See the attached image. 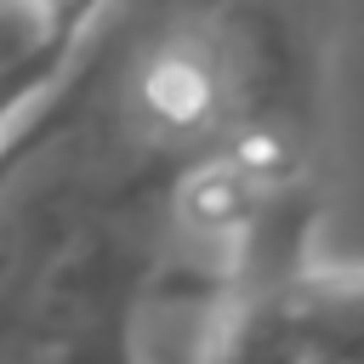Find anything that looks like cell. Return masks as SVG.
<instances>
[{
    "label": "cell",
    "mask_w": 364,
    "mask_h": 364,
    "mask_svg": "<svg viewBox=\"0 0 364 364\" xmlns=\"http://www.w3.org/2000/svg\"><path fill=\"white\" fill-rule=\"evenodd\" d=\"M108 0H0V74H68Z\"/></svg>",
    "instance_id": "7a4b0ae2"
},
{
    "label": "cell",
    "mask_w": 364,
    "mask_h": 364,
    "mask_svg": "<svg viewBox=\"0 0 364 364\" xmlns=\"http://www.w3.org/2000/svg\"><path fill=\"white\" fill-rule=\"evenodd\" d=\"M228 358H347L364 364V273L318 267L301 256L267 284L239 290L222 307V336L210 341Z\"/></svg>",
    "instance_id": "6da1fadb"
}]
</instances>
